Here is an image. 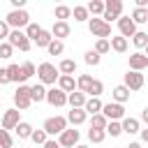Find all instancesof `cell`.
<instances>
[{"mask_svg": "<svg viewBox=\"0 0 148 148\" xmlns=\"http://www.w3.org/2000/svg\"><path fill=\"white\" fill-rule=\"evenodd\" d=\"M104 132H106L109 136H120V134H123L120 120H109V123H106V127H104Z\"/></svg>", "mask_w": 148, "mask_h": 148, "instance_id": "35", "label": "cell"}, {"mask_svg": "<svg viewBox=\"0 0 148 148\" xmlns=\"http://www.w3.org/2000/svg\"><path fill=\"white\" fill-rule=\"evenodd\" d=\"M148 67V58L141 53V51H134L132 56H130V69L132 72H143Z\"/></svg>", "mask_w": 148, "mask_h": 148, "instance_id": "14", "label": "cell"}, {"mask_svg": "<svg viewBox=\"0 0 148 148\" xmlns=\"http://www.w3.org/2000/svg\"><path fill=\"white\" fill-rule=\"evenodd\" d=\"M132 44H134L136 49H146V44H148V35H146L143 30H136L134 37H132Z\"/></svg>", "mask_w": 148, "mask_h": 148, "instance_id": "38", "label": "cell"}, {"mask_svg": "<svg viewBox=\"0 0 148 148\" xmlns=\"http://www.w3.org/2000/svg\"><path fill=\"white\" fill-rule=\"evenodd\" d=\"M83 111L88 116H95V113H102V99L99 97H88L86 104H83Z\"/></svg>", "mask_w": 148, "mask_h": 148, "instance_id": "19", "label": "cell"}, {"mask_svg": "<svg viewBox=\"0 0 148 148\" xmlns=\"http://www.w3.org/2000/svg\"><path fill=\"white\" fill-rule=\"evenodd\" d=\"M58 88H60L65 95H69V92L76 90V79H74V76H65V74H60V76H58Z\"/></svg>", "mask_w": 148, "mask_h": 148, "instance_id": "18", "label": "cell"}, {"mask_svg": "<svg viewBox=\"0 0 148 148\" xmlns=\"http://www.w3.org/2000/svg\"><path fill=\"white\" fill-rule=\"evenodd\" d=\"M86 120H88V113H86L83 109H72V111L67 113V125H72V127L83 125Z\"/></svg>", "mask_w": 148, "mask_h": 148, "instance_id": "17", "label": "cell"}, {"mask_svg": "<svg viewBox=\"0 0 148 148\" xmlns=\"http://www.w3.org/2000/svg\"><path fill=\"white\" fill-rule=\"evenodd\" d=\"M120 16H123V0H106L104 2V14L99 18L111 25V21H118Z\"/></svg>", "mask_w": 148, "mask_h": 148, "instance_id": "4", "label": "cell"}, {"mask_svg": "<svg viewBox=\"0 0 148 148\" xmlns=\"http://www.w3.org/2000/svg\"><path fill=\"white\" fill-rule=\"evenodd\" d=\"M139 134H141V143H148V127H146V130H141Z\"/></svg>", "mask_w": 148, "mask_h": 148, "instance_id": "50", "label": "cell"}, {"mask_svg": "<svg viewBox=\"0 0 148 148\" xmlns=\"http://www.w3.org/2000/svg\"><path fill=\"white\" fill-rule=\"evenodd\" d=\"M86 95L83 92H79V90H74V92H69L67 95V104L72 106V109H83V104H86Z\"/></svg>", "mask_w": 148, "mask_h": 148, "instance_id": "24", "label": "cell"}, {"mask_svg": "<svg viewBox=\"0 0 148 148\" xmlns=\"http://www.w3.org/2000/svg\"><path fill=\"white\" fill-rule=\"evenodd\" d=\"M9 37V25L5 23V18H0V42H7Z\"/></svg>", "mask_w": 148, "mask_h": 148, "instance_id": "46", "label": "cell"}, {"mask_svg": "<svg viewBox=\"0 0 148 148\" xmlns=\"http://www.w3.org/2000/svg\"><path fill=\"white\" fill-rule=\"evenodd\" d=\"M58 72L65 74V76H74V74H76V62H74L72 58H62L60 65H58Z\"/></svg>", "mask_w": 148, "mask_h": 148, "instance_id": "21", "label": "cell"}, {"mask_svg": "<svg viewBox=\"0 0 148 148\" xmlns=\"http://www.w3.org/2000/svg\"><path fill=\"white\" fill-rule=\"evenodd\" d=\"M90 86H92V76H90V74H81V76L76 79V90H79V92L88 95Z\"/></svg>", "mask_w": 148, "mask_h": 148, "instance_id": "25", "label": "cell"}, {"mask_svg": "<svg viewBox=\"0 0 148 148\" xmlns=\"http://www.w3.org/2000/svg\"><path fill=\"white\" fill-rule=\"evenodd\" d=\"M42 130L46 132V136H60L67 130V118L65 116H51V118L44 120V127Z\"/></svg>", "mask_w": 148, "mask_h": 148, "instance_id": "3", "label": "cell"}, {"mask_svg": "<svg viewBox=\"0 0 148 148\" xmlns=\"http://www.w3.org/2000/svg\"><path fill=\"white\" fill-rule=\"evenodd\" d=\"M109 44H111V49H113L116 53H125V51H127V46H130V44H127V39H125V37H120V35H111V37H109Z\"/></svg>", "mask_w": 148, "mask_h": 148, "instance_id": "20", "label": "cell"}, {"mask_svg": "<svg viewBox=\"0 0 148 148\" xmlns=\"http://www.w3.org/2000/svg\"><path fill=\"white\" fill-rule=\"evenodd\" d=\"M14 56V49L7 44V42H0V58H5V60H9Z\"/></svg>", "mask_w": 148, "mask_h": 148, "instance_id": "45", "label": "cell"}, {"mask_svg": "<svg viewBox=\"0 0 148 148\" xmlns=\"http://www.w3.org/2000/svg\"><path fill=\"white\" fill-rule=\"evenodd\" d=\"M118 148H120V146H118Z\"/></svg>", "mask_w": 148, "mask_h": 148, "instance_id": "55", "label": "cell"}, {"mask_svg": "<svg viewBox=\"0 0 148 148\" xmlns=\"http://www.w3.org/2000/svg\"><path fill=\"white\" fill-rule=\"evenodd\" d=\"M69 32H72V28H69V23L67 21H56L53 23V28H51V35H53V39H65V37H69Z\"/></svg>", "mask_w": 148, "mask_h": 148, "instance_id": "15", "label": "cell"}, {"mask_svg": "<svg viewBox=\"0 0 148 148\" xmlns=\"http://www.w3.org/2000/svg\"><path fill=\"white\" fill-rule=\"evenodd\" d=\"M9 83V74H7V67L0 69V86H7Z\"/></svg>", "mask_w": 148, "mask_h": 148, "instance_id": "47", "label": "cell"}, {"mask_svg": "<svg viewBox=\"0 0 148 148\" xmlns=\"http://www.w3.org/2000/svg\"><path fill=\"white\" fill-rule=\"evenodd\" d=\"M7 74H9V83H18V86H23V79H21V65H9V67H7Z\"/></svg>", "mask_w": 148, "mask_h": 148, "instance_id": "28", "label": "cell"}, {"mask_svg": "<svg viewBox=\"0 0 148 148\" xmlns=\"http://www.w3.org/2000/svg\"><path fill=\"white\" fill-rule=\"evenodd\" d=\"M143 56H146V58H148V44H146V49H143Z\"/></svg>", "mask_w": 148, "mask_h": 148, "instance_id": "54", "label": "cell"}, {"mask_svg": "<svg viewBox=\"0 0 148 148\" xmlns=\"http://www.w3.org/2000/svg\"><path fill=\"white\" fill-rule=\"evenodd\" d=\"M120 127H123V132L130 134V136L141 132V123H139V118H127V116H125V118L120 120Z\"/></svg>", "mask_w": 148, "mask_h": 148, "instance_id": "16", "label": "cell"}, {"mask_svg": "<svg viewBox=\"0 0 148 148\" xmlns=\"http://www.w3.org/2000/svg\"><path fill=\"white\" fill-rule=\"evenodd\" d=\"M21 123V111L18 109H7L5 113H2V130H14L16 125Z\"/></svg>", "mask_w": 148, "mask_h": 148, "instance_id": "12", "label": "cell"}, {"mask_svg": "<svg viewBox=\"0 0 148 148\" xmlns=\"http://www.w3.org/2000/svg\"><path fill=\"white\" fill-rule=\"evenodd\" d=\"M86 9H88L90 16H102V14H104V2H102V0H90V2L86 5Z\"/></svg>", "mask_w": 148, "mask_h": 148, "instance_id": "27", "label": "cell"}, {"mask_svg": "<svg viewBox=\"0 0 148 148\" xmlns=\"http://www.w3.org/2000/svg\"><path fill=\"white\" fill-rule=\"evenodd\" d=\"M35 74H37V67H35L32 62H23V65H21V79H23V83H25L30 76H35Z\"/></svg>", "mask_w": 148, "mask_h": 148, "instance_id": "37", "label": "cell"}, {"mask_svg": "<svg viewBox=\"0 0 148 148\" xmlns=\"http://www.w3.org/2000/svg\"><path fill=\"white\" fill-rule=\"evenodd\" d=\"M42 30H44V28H42L39 23H32V21L28 23V28H25V37L30 39V44H32V42L39 37V32H42Z\"/></svg>", "mask_w": 148, "mask_h": 148, "instance_id": "30", "label": "cell"}, {"mask_svg": "<svg viewBox=\"0 0 148 148\" xmlns=\"http://www.w3.org/2000/svg\"><path fill=\"white\" fill-rule=\"evenodd\" d=\"M12 146H14L12 134H9L7 130H2V127H0V148H12Z\"/></svg>", "mask_w": 148, "mask_h": 148, "instance_id": "44", "label": "cell"}, {"mask_svg": "<svg viewBox=\"0 0 148 148\" xmlns=\"http://www.w3.org/2000/svg\"><path fill=\"white\" fill-rule=\"evenodd\" d=\"M7 44L12 46V49H18V51H23V53H28L30 51V39L25 37V32L23 30H9V37H7Z\"/></svg>", "mask_w": 148, "mask_h": 148, "instance_id": "6", "label": "cell"}, {"mask_svg": "<svg viewBox=\"0 0 148 148\" xmlns=\"http://www.w3.org/2000/svg\"><path fill=\"white\" fill-rule=\"evenodd\" d=\"M72 16H74V21H79V23H83V21H88V18H90V14H88L86 5H76V7L72 9Z\"/></svg>", "mask_w": 148, "mask_h": 148, "instance_id": "29", "label": "cell"}, {"mask_svg": "<svg viewBox=\"0 0 148 148\" xmlns=\"http://www.w3.org/2000/svg\"><path fill=\"white\" fill-rule=\"evenodd\" d=\"M46 102H49L51 106H56V109H58V106H65V104H67V95H65L58 86H53V88H49V90H46Z\"/></svg>", "mask_w": 148, "mask_h": 148, "instance_id": "11", "label": "cell"}, {"mask_svg": "<svg viewBox=\"0 0 148 148\" xmlns=\"http://www.w3.org/2000/svg\"><path fill=\"white\" fill-rule=\"evenodd\" d=\"M123 86H125L130 92L141 90V88H143V74H141V72H132V69H127V74L123 76Z\"/></svg>", "mask_w": 148, "mask_h": 148, "instance_id": "9", "label": "cell"}, {"mask_svg": "<svg viewBox=\"0 0 148 148\" xmlns=\"http://www.w3.org/2000/svg\"><path fill=\"white\" fill-rule=\"evenodd\" d=\"M118 30H120V37H134V32H136V23L130 18V16H120L118 18Z\"/></svg>", "mask_w": 148, "mask_h": 148, "instance_id": "13", "label": "cell"}, {"mask_svg": "<svg viewBox=\"0 0 148 148\" xmlns=\"http://www.w3.org/2000/svg\"><path fill=\"white\" fill-rule=\"evenodd\" d=\"M30 99H32V104L37 102H46V88L42 86V83H35V86H30Z\"/></svg>", "mask_w": 148, "mask_h": 148, "instance_id": "22", "label": "cell"}, {"mask_svg": "<svg viewBox=\"0 0 148 148\" xmlns=\"http://www.w3.org/2000/svg\"><path fill=\"white\" fill-rule=\"evenodd\" d=\"M46 51H49V56H62V53H65V42L51 39V44L46 46Z\"/></svg>", "mask_w": 148, "mask_h": 148, "instance_id": "31", "label": "cell"}, {"mask_svg": "<svg viewBox=\"0 0 148 148\" xmlns=\"http://www.w3.org/2000/svg\"><path fill=\"white\" fill-rule=\"evenodd\" d=\"M95 53H99V56H104V53H109L111 51V44H109V39H97L95 42V49H92Z\"/></svg>", "mask_w": 148, "mask_h": 148, "instance_id": "42", "label": "cell"}, {"mask_svg": "<svg viewBox=\"0 0 148 148\" xmlns=\"http://www.w3.org/2000/svg\"><path fill=\"white\" fill-rule=\"evenodd\" d=\"M42 148H60V143H58L56 139H49V141H46V143H44Z\"/></svg>", "mask_w": 148, "mask_h": 148, "instance_id": "49", "label": "cell"}, {"mask_svg": "<svg viewBox=\"0 0 148 148\" xmlns=\"http://www.w3.org/2000/svg\"><path fill=\"white\" fill-rule=\"evenodd\" d=\"M102 92H104V83H102L99 79H92V86H90L88 95H90V97H99Z\"/></svg>", "mask_w": 148, "mask_h": 148, "instance_id": "43", "label": "cell"}, {"mask_svg": "<svg viewBox=\"0 0 148 148\" xmlns=\"http://www.w3.org/2000/svg\"><path fill=\"white\" fill-rule=\"evenodd\" d=\"M139 123H146V125H148V106L141 111V120H139Z\"/></svg>", "mask_w": 148, "mask_h": 148, "instance_id": "51", "label": "cell"}, {"mask_svg": "<svg viewBox=\"0 0 148 148\" xmlns=\"http://www.w3.org/2000/svg\"><path fill=\"white\" fill-rule=\"evenodd\" d=\"M32 106V99H30V86H18L16 90H14V109H18V111H25V109H30Z\"/></svg>", "mask_w": 148, "mask_h": 148, "instance_id": "7", "label": "cell"}, {"mask_svg": "<svg viewBox=\"0 0 148 148\" xmlns=\"http://www.w3.org/2000/svg\"><path fill=\"white\" fill-rule=\"evenodd\" d=\"M125 148H141V143L139 141H130V146H125Z\"/></svg>", "mask_w": 148, "mask_h": 148, "instance_id": "52", "label": "cell"}, {"mask_svg": "<svg viewBox=\"0 0 148 148\" xmlns=\"http://www.w3.org/2000/svg\"><path fill=\"white\" fill-rule=\"evenodd\" d=\"M79 139H81V132L74 127H67L56 141L60 143V148H74V146H79Z\"/></svg>", "mask_w": 148, "mask_h": 148, "instance_id": "8", "label": "cell"}, {"mask_svg": "<svg viewBox=\"0 0 148 148\" xmlns=\"http://www.w3.org/2000/svg\"><path fill=\"white\" fill-rule=\"evenodd\" d=\"M88 30H90V35H95L97 39H109V37H111V25L104 23L99 16L88 18Z\"/></svg>", "mask_w": 148, "mask_h": 148, "instance_id": "5", "label": "cell"}, {"mask_svg": "<svg viewBox=\"0 0 148 148\" xmlns=\"http://www.w3.org/2000/svg\"><path fill=\"white\" fill-rule=\"evenodd\" d=\"M134 23H148V9H143V7H134V12H132V16H130Z\"/></svg>", "mask_w": 148, "mask_h": 148, "instance_id": "33", "label": "cell"}, {"mask_svg": "<svg viewBox=\"0 0 148 148\" xmlns=\"http://www.w3.org/2000/svg\"><path fill=\"white\" fill-rule=\"evenodd\" d=\"M74 148H90V146H86V143H79V146H74Z\"/></svg>", "mask_w": 148, "mask_h": 148, "instance_id": "53", "label": "cell"}, {"mask_svg": "<svg viewBox=\"0 0 148 148\" xmlns=\"http://www.w3.org/2000/svg\"><path fill=\"white\" fill-rule=\"evenodd\" d=\"M14 132H16V136H18V139H30V134H32V125H30V123H25V120H21V123L14 127Z\"/></svg>", "mask_w": 148, "mask_h": 148, "instance_id": "26", "label": "cell"}, {"mask_svg": "<svg viewBox=\"0 0 148 148\" xmlns=\"http://www.w3.org/2000/svg\"><path fill=\"white\" fill-rule=\"evenodd\" d=\"M30 141H32V143H37V146H44V143L49 141V136H46V132H44V130H32Z\"/></svg>", "mask_w": 148, "mask_h": 148, "instance_id": "40", "label": "cell"}, {"mask_svg": "<svg viewBox=\"0 0 148 148\" xmlns=\"http://www.w3.org/2000/svg\"><path fill=\"white\" fill-rule=\"evenodd\" d=\"M53 16H56V21H67V18L72 16V7H67V5H58L56 12H53Z\"/></svg>", "mask_w": 148, "mask_h": 148, "instance_id": "32", "label": "cell"}, {"mask_svg": "<svg viewBox=\"0 0 148 148\" xmlns=\"http://www.w3.org/2000/svg\"><path fill=\"white\" fill-rule=\"evenodd\" d=\"M9 2H12L14 9H23V7H25V0H9Z\"/></svg>", "mask_w": 148, "mask_h": 148, "instance_id": "48", "label": "cell"}, {"mask_svg": "<svg viewBox=\"0 0 148 148\" xmlns=\"http://www.w3.org/2000/svg\"><path fill=\"white\" fill-rule=\"evenodd\" d=\"M111 97H113V102H116V104H125V102L130 99V90L120 83V86H116V88L111 90Z\"/></svg>", "mask_w": 148, "mask_h": 148, "instance_id": "23", "label": "cell"}, {"mask_svg": "<svg viewBox=\"0 0 148 148\" xmlns=\"http://www.w3.org/2000/svg\"><path fill=\"white\" fill-rule=\"evenodd\" d=\"M106 123H109V120H106L102 113H95V116L90 118V130H104Z\"/></svg>", "mask_w": 148, "mask_h": 148, "instance_id": "39", "label": "cell"}, {"mask_svg": "<svg viewBox=\"0 0 148 148\" xmlns=\"http://www.w3.org/2000/svg\"><path fill=\"white\" fill-rule=\"evenodd\" d=\"M102 116L106 120H123L125 118V106L123 104H116V102L102 104Z\"/></svg>", "mask_w": 148, "mask_h": 148, "instance_id": "10", "label": "cell"}, {"mask_svg": "<svg viewBox=\"0 0 148 148\" xmlns=\"http://www.w3.org/2000/svg\"><path fill=\"white\" fill-rule=\"evenodd\" d=\"M83 62H86V65H90V67H97V65L102 62V56H99V53H95V51L90 49V51H86V53H83Z\"/></svg>", "mask_w": 148, "mask_h": 148, "instance_id": "34", "label": "cell"}, {"mask_svg": "<svg viewBox=\"0 0 148 148\" xmlns=\"http://www.w3.org/2000/svg\"><path fill=\"white\" fill-rule=\"evenodd\" d=\"M5 23L9 25V30H23V28H28V23H30V14H28L25 9H12V12L5 16Z\"/></svg>", "mask_w": 148, "mask_h": 148, "instance_id": "2", "label": "cell"}, {"mask_svg": "<svg viewBox=\"0 0 148 148\" xmlns=\"http://www.w3.org/2000/svg\"><path fill=\"white\" fill-rule=\"evenodd\" d=\"M88 139H90V143H102L106 139V132L104 130H88Z\"/></svg>", "mask_w": 148, "mask_h": 148, "instance_id": "41", "label": "cell"}, {"mask_svg": "<svg viewBox=\"0 0 148 148\" xmlns=\"http://www.w3.org/2000/svg\"><path fill=\"white\" fill-rule=\"evenodd\" d=\"M51 39H53V35H51V30H42V32H39V37L35 39V44H37L39 49H46V46L51 44Z\"/></svg>", "mask_w": 148, "mask_h": 148, "instance_id": "36", "label": "cell"}, {"mask_svg": "<svg viewBox=\"0 0 148 148\" xmlns=\"http://www.w3.org/2000/svg\"><path fill=\"white\" fill-rule=\"evenodd\" d=\"M58 76H60V72H58V67L53 62H42L37 67V79H39L42 86H56Z\"/></svg>", "mask_w": 148, "mask_h": 148, "instance_id": "1", "label": "cell"}]
</instances>
